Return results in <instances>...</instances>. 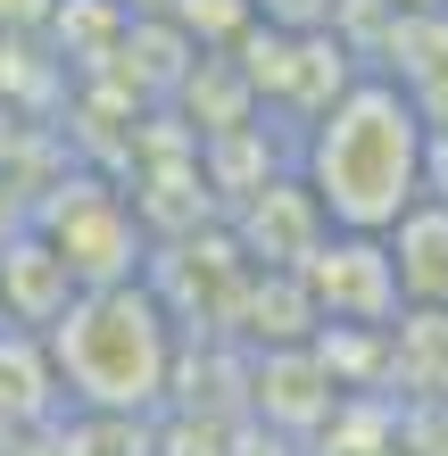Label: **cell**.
<instances>
[{"mask_svg":"<svg viewBox=\"0 0 448 456\" xmlns=\"http://www.w3.org/2000/svg\"><path fill=\"white\" fill-rule=\"evenodd\" d=\"M382 340H390V373H399L407 390H424V398L448 390V315L399 307V324H390Z\"/></svg>","mask_w":448,"mask_h":456,"instance_id":"obj_8","label":"cell"},{"mask_svg":"<svg viewBox=\"0 0 448 456\" xmlns=\"http://www.w3.org/2000/svg\"><path fill=\"white\" fill-rule=\"evenodd\" d=\"M42 348H50V382H59V398L75 415L142 423L175 390L183 324L142 274V282H109V290H75L67 315L42 332Z\"/></svg>","mask_w":448,"mask_h":456,"instance_id":"obj_2","label":"cell"},{"mask_svg":"<svg viewBox=\"0 0 448 456\" xmlns=\"http://www.w3.org/2000/svg\"><path fill=\"white\" fill-rule=\"evenodd\" d=\"M390 249V282H399V307H424V315H448V200H415L399 224L382 232Z\"/></svg>","mask_w":448,"mask_h":456,"instance_id":"obj_6","label":"cell"},{"mask_svg":"<svg viewBox=\"0 0 448 456\" xmlns=\"http://www.w3.org/2000/svg\"><path fill=\"white\" fill-rule=\"evenodd\" d=\"M299 290L315 324L332 332H390L399 324V282H390V249L357 232H324V249L299 265Z\"/></svg>","mask_w":448,"mask_h":456,"instance_id":"obj_4","label":"cell"},{"mask_svg":"<svg viewBox=\"0 0 448 456\" xmlns=\"http://www.w3.org/2000/svg\"><path fill=\"white\" fill-rule=\"evenodd\" d=\"M349 0H249V17H266L274 34H340Z\"/></svg>","mask_w":448,"mask_h":456,"instance_id":"obj_9","label":"cell"},{"mask_svg":"<svg viewBox=\"0 0 448 456\" xmlns=\"http://www.w3.org/2000/svg\"><path fill=\"white\" fill-rule=\"evenodd\" d=\"M25 232L67 265L75 290L142 282V208L125 200V191H109V183H59V200L34 208Z\"/></svg>","mask_w":448,"mask_h":456,"instance_id":"obj_3","label":"cell"},{"mask_svg":"<svg viewBox=\"0 0 448 456\" xmlns=\"http://www.w3.org/2000/svg\"><path fill=\"white\" fill-rule=\"evenodd\" d=\"M299 183L332 232L382 240L415 200H432V133L390 75H357L299 142Z\"/></svg>","mask_w":448,"mask_h":456,"instance_id":"obj_1","label":"cell"},{"mask_svg":"<svg viewBox=\"0 0 448 456\" xmlns=\"http://www.w3.org/2000/svg\"><path fill=\"white\" fill-rule=\"evenodd\" d=\"M67 299H75L67 265L50 257L34 232H17L9 249H0V315H9V324H25V332H50V324L67 315Z\"/></svg>","mask_w":448,"mask_h":456,"instance_id":"obj_7","label":"cell"},{"mask_svg":"<svg viewBox=\"0 0 448 456\" xmlns=\"http://www.w3.org/2000/svg\"><path fill=\"white\" fill-rule=\"evenodd\" d=\"M324 216H315V200H307V183L299 175H274V183H257V191L241 200V216H232V249H241V265H282V274H299V265L324 249Z\"/></svg>","mask_w":448,"mask_h":456,"instance_id":"obj_5","label":"cell"}]
</instances>
